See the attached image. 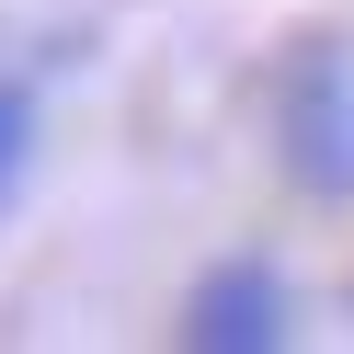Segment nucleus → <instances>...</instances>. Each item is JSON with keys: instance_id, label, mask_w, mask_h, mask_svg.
I'll return each mask as SVG.
<instances>
[{"instance_id": "obj_1", "label": "nucleus", "mask_w": 354, "mask_h": 354, "mask_svg": "<svg viewBox=\"0 0 354 354\" xmlns=\"http://www.w3.org/2000/svg\"><path fill=\"white\" fill-rule=\"evenodd\" d=\"M286 171L308 194H354V57L308 46L286 69Z\"/></svg>"}, {"instance_id": "obj_3", "label": "nucleus", "mask_w": 354, "mask_h": 354, "mask_svg": "<svg viewBox=\"0 0 354 354\" xmlns=\"http://www.w3.org/2000/svg\"><path fill=\"white\" fill-rule=\"evenodd\" d=\"M24 171H35V92L0 80V206L24 194Z\"/></svg>"}, {"instance_id": "obj_2", "label": "nucleus", "mask_w": 354, "mask_h": 354, "mask_svg": "<svg viewBox=\"0 0 354 354\" xmlns=\"http://www.w3.org/2000/svg\"><path fill=\"white\" fill-rule=\"evenodd\" d=\"M286 320H297V308H286V274H274V263H217V274L183 297V343L194 354H274Z\"/></svg>"}]
</instances>
